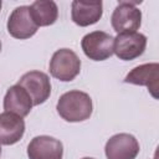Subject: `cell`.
I'll return each instance as SVG.
<instances>
[{
  "instance_id": "cell-1",
  "label": "cell",
  "mask_w": 159,
  "mask_h": 159,
  "mask_svg": "<svg viewBox=\"0 0 159 159\" xmlns=\"http://www.w3.org/2000/svg\"><path fill=\"white\" fill-rule=\"evenodd\" d=\"M57 113L66 122H83L92 116L93 103L88 93L82 91H68L63 93L56 106Z\"/></svg>"
},
{
  "instance_id": "cell-2",
  "label": "cell",
  "mask_w": 159,
  "mask_h": 159,
  "mask_svg": "<svg viewBox=\"0 0 159 159\" xmlns=\"http://www.w3.org/2000/svg\"><path fill=\"white\" fill-rule=\"evenodd\" d=\"M48 67L52 77L62 82H70L80 75L81 60L72 50L60 48L52 55Z\"/></svg>"
},
{
  "instance_id": "cell-3",
  "label": "cell",
  "mask_w": 159,
  "mask_h": 159,
  "mask_svg": "<svg viewBox=\"0 0 159 159\" xmlns=\"http://www.w3.org/2000/svg\"><path fill=\"white\" fill-rule=\"evenodd\" d=\"M138 1H119L111 16V24L117 34L135 32L142 25V11Z\"/></svg>"
},
{
  "instance_id": "cell-4",
  "label": "cell",
  "mask_w": 159,
  "mask_h": 159,
  "mask_svg": "<svg viewBox=\"0 0 159 159\" xmlns=\"http://www.w3.org/2000/svg\"><path fill=\"white\" fill-rule=\"evenodd\" d=\"M114 37L104 31H92L82 37L81 47L93 61H104L113 55Z\"/></svg>"
},
{
  "instance_id": "cell-5",
  "label": "cell",
  "mask_w": 159,
  "mask_h": 159,
  "mask_svg": "<svg viewBox=\"0 0 159 159\" xmlns=\"http://www.w3.org/2000/svg\"><path fill=\"white\" fill-rule=\"evenodd\" d=\"M16 84L27 92L34 106L45 103L51 94L50 77L41 71H30L24 73Z\"/></svg>"
},
{
  "instance_id": "cell-6",
  "label": "cell",
  "mask_w": 159,
  "mask_h": 159,
  "mask_svg": "<svg viewBox=\"0 0 159 159\" xmlns=\"http://www.w3.org/2000/svg\"><path fill=\"white\" fill-rule=\"evenodd\" d=\"M147 47V37L140 32H123L114 37L113 53L119 60L132 61L142 56Z\"/></svg>"
},
{
  "instance_id": "cell-7",
  "label": "cell",
  "mask_w": 159,
  "mask_h": 159,
  "mask_svg": "<svg viewBox=\"0 0 159 159\" xmlns=\"http://www.w3.org/2000/svg\"><path fill=\"white\" fill-rule=\"evenodd\" d=\"M140 147L134 135L129 133H118L112 135L104 147L107 159H135Z\"/></svg>"
},
{
  "instance_id": "cell-8",
  "label": "cell",
  "mask_w": 159,
  "mask_h": 159,
  "mask_svg": "<svg viewBox=\"0 0 159 159\" xmlns=\"http://www.w3.org/2000/svg\"><path fill=\"white\" fill-rule=\"evenodd\" d=\"M7 32L19 40H26L32 37L36 32L39 26L32 20L30 14V6L22 5L17 6L12 10L7 19Z\"/></svg>"
},
{
  "instance_id": "cell-9",
  "label": "cell",
  "mask_w": 159,
  "mask_h": 159,
  "mask_svg": "<svg viewBox=\"0 0 159 159\" xmlns=\"http://www.w3.org/2000/svg\"><path fill=\"white\" fill-rule=\"evenodd\" d=\"M124 83L145 86L154 98H158L159 89V63H143L134 67L124 78Z\"/></svg>"
},
{
  "instance_id": "cell-10",
  "label": "cell",
  "mask_w": 159,
  "mask_h": 159,
  "mask_svg": "<svg viewBox=\"0 0 159 159\" xmlns=\"http://www.w3.org/2000/svg\"><path fill=\"white\" fill-rule=\"evenodd\" d=\"M29 159H62L63 145L61 140L50 135H37L27 145Z\"/></svg>"
},
{
  "instance_id": "cell-11",
  "label": "cell",
  "mask_w": 159,
  "mask_h": 159,
  "mask_svg": "<svg viewBox=\"0 0 159 159\" xmlns=\"http://www.w3.org/2000/svg\"><path fill=\"white\" fill-rule=\"evenodd\" d=\"M103 15V4L102 1H83L75 0L71 4V19L72 21L81 26L86 27L98 22Z\"/></svg>"
},
{
  "instance_id": "cell-12",
  "label": "cell",
  "mask_w": 159,
  "mask_h": 159,
  "mask_svg": "<svg viewBox=\"0 0 159 159\" xmlns=\"http://www.w3.org/2000/svg\"><path fill=\"white\" fill-rule=\"evenodd\" d=\"M25 133L22 117L11 112L0 113V145H12L17 143Z\"/></svg>"
},
{
  "instance_id": "cell-13",
  "label": "cell",
  "mask_w": 159,
  "mask_h": 159,
  "mask_svg": "<svg viewBox=\"0 0 159 159\" xmlns=\"http://www.w3.org/2000/svg\"><path fill=\"white\" fill-rule=\"evenodd\" d=\"M32 101L27 92L19 84L11 86L4 97L5 112H11L20 117H26L32 109Z\"/></svg>"
},
{
  "instance_id": "cell-14",
  "label": "cell",
  "mask_w": 159,
  "mask_h": 159,
  "mask_svg": "<svg viewBox=\"0 0 159 159\" xmlns=\"http://www.w3.org/2000/svg\"><path fill=\"white\" fill-rule=\"evenodd\" d=\"M30 14L39 27L50 26L58 17V7L52 0H36L30 5Z\"/></svg>"
},
{
  "instance_id": "cell-15",
  "label": "cell",
  "mask_w": 159,
  "mask_h": 159,
  "mask_svg": "<svg viewBox=\"0 0 159 159\" xmlns=\"http://www.w3.org/2000/svg\"><path fill=\"white\" fill-rule=\"evenodd\" d=\"M82 159H94V158H89V157H86V158H82Z\"/></svg>"
},
{
  "instance_id": "cell-16",
  "label": "cell",
  "mask_w": 159,
  "mask_h": 159,
  "mask_svg": "<svg viewBox=\"0 0 159 159\" xmlns=\"http://www.w3.org/2000/svg\"><path fill=\"white\" fill-rule=\"evenodd\" d=\"M1 5H2V2H1V0H0V10H1Z\"/></svg>"
},
{
  "instance_id": "cell-17",
  "label": "cell",
  "mask_w": 159,
  "mask_h": 159,
  "mask_svg": "<svg viewBox=\"0 0 159 159\" xmlns=\"http://www.w3.org/2000/svg\"><path fill=\"white\" fill-rule=\"evenodd\" d=\"M0 51H1V41H0Z\"/></svg>"
},
{
  "instance_id": "cell-18",
  "label": "cell",
  "mask_w": 159,
  "mask_h": 159,
  "mask_svg": "<svg viewBox=\"0 0 159 159\" xmlns=\"http://www.w3.org/2000/svg\"><path fill=\"white\" fill-rule=\"evenodd\" d=\"M0 155H1V147H0Z\"/></svg>"
}]
</instances>
